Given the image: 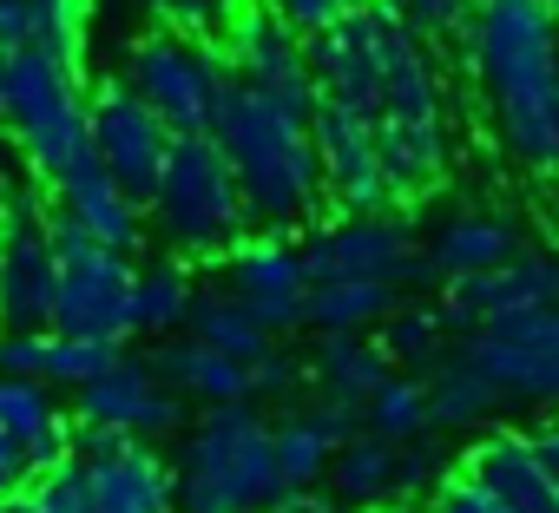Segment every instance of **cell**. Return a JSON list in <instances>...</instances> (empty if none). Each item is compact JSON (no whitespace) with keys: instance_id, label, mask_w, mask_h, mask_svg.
Instances as JSON below:
<instances>
[{"instance_id":"cell-8","label":"cell","mask_w":559,"mask_h":513,"mask_svg":"<svg viewBox=\"0 0 559 513\" xmlns=\"http://www.w3.org/2000/svg\"><path fill=\"white\" fill-rule=\"evenodd\" d=\"M304 271H310V290L317 284H343V277H376V284H395V290L435 284V264H428V250L415 243V224L402 211L336 217V224L310 230Z\"/></svg>"},{"instance_id":"cell-35","label":"cell","mask_w":559,"mask_h":513,"mask_svg":"<svg viewBox=\"0 0 559 513\" xmlns=\"http://www.w3.org/2000/svg\"><path fill=\"white\" fill-rule=\"evenodd\" d=\"M27 8V47L60 60V67H86V27H93V0H21Z\"/></svg>"},{"instance_id":"cell-18","label":"cell","mask_w":559,"mask_h":513,"mask_svg":"<svg viewBox=\"0 0 559 513\" xmlns=\"http://www.w3.org/2000/svg\"><path fill=\"white\" fill-rule=\"evenodd\" d=\"M376 165L389 184V204H421L448 184L454 171V145L441 119H376Z\"/></svg>"},{"instance_id":"cell-27","label":"cell","mask_w":559,"mask_h":513,"mask_svg":"<svg viewBox=\"0 0 559 513\" xmlns=\"http://www.w3.org/2000/svg\"><path fill=\"white\" fill-rule=\"evenodd\" d=\"M461 349L487 369V382L500 389V402H559V349L500 343V336H467Z\"/></svg>"},{"instance_id":"cell-42","label":"cell","mask_w":559,"mask_h":513,"mask_svg":"<svg viewBox=\"0 0 559 513\" xmlns=\"http://www.w3.org/2000/svg\"><path fill=\"white\" fill-rule=\"evenodd\" d=\"M428 513H507V506H500L493 493H480L467 474H448V480L428 493Z\"/></svg>"},{"instance_id":"cell-40","label":"cell","mask_w":559,"mask_h":513,"mask_svg":"<svg viewBox=\"0 0 559 513\" xmlns=\"http://www.w3.org/2000/svg\"><path fill=\"white\" fill-rule=\"evenodd\" d=\"M389 8H395L421 40H435V34H461V21L474 14V0H389Z\"/></svg>"},{"instance_id":"cell-28","label":"cell","mask_w":559,"mask_h":513,"mask_svg":"<svg viewBox=\"0 0 559 513\" xmlns=\"http://www.w3.org/2000/svg\"><path fill=\"white\" fill-rule=\"evenodd\" d=\"M408 297L395 284H376V277H343V284H317L310 290V317L304 330L317 336H362V330H382Z\"/></svg>"},{"instance_id":"cell-11","label":"cell","mask_w":559,"mask_h":513,"mask_svg":"<svg viewBox=\"0 0 559 513\" xmlns=\"http://www.w3.org/2000/svg\"><path fill=\"white\" fill-rule=\"evenodd\" d=\"M73 421L106 428V434H126V441H158V434H185L191 408L158 382L152 356H126V349H119V362H112L99 382L80 389Z\"/></svg>"},{"instance_id":"cell-20","label":"cell","mask_w":559,"mask_h":513,"mask_svg":"<svg viewBox=\"0 0 559 513\" xmlns=\"http://www.w3.org/2000/svg\"><path fill=\"white\" fill-rule=\"evenodd\" d=\"M53 191V211L86 237V243H106V250H119V256H132L139 250V237H145V211L99 171V158H80L60 184H47Z\"/></svg>"},{"instance_id":"cell-30","label":"cell","mask_w":559,"mask_h":513,"mask_svg":"<svg viewBox=\"0 0 559 513\" xmlns=\"http://www.w3.org/2000/svg\"><path fill=\"white\" fill-rule=\"evenodd\" d=\"M507 402H500V389L487 382V369L467 356V349H454L435 375H428V421L435 428H448V434H467V428H480V421H493Z\"/></svg>"},{"instance_id":"cell-17","label":"cell","mask_w":559,"mask_h":513,"mask_svg":"<svg viewBox=\"0 0 559 513\" xmlns=\"http://www.w3.org/2000/svg\"><path fill=\"white\" fill-rule=\"evenodd\" d=\"M53 303H60L53 224L47 230L0 237V336H40V330H53Z\"/></svg>"},{"instance_id":"cell-23","label":"cell","mask_w":559,"mask_h":513,"mask_svg":"<svg viewBox=\"0 0 559 513\" xmlns=\"http://www.w3.org/2000/svg\"><path fill=\"white\" fill-rule=\"evenodd\" d=\"M349 434H362V415L330 408V402L297 408V415H284V421H270V441H276V480H284V493H310V487L330 474V461H336V448H343Z\"/></svg>"},{"instance_id":"cell-24","label":"cell","mask_w":559,"mask_h":513,"mask_svg":"<svg viewBox=\"0 0 559 513\" xmlns=\"http://www.w3.org/2000/svg\"><path fill=\"white\" fill-rule=\"evenodd\" d=\"M112 362H119L112 343H80V336H60V330H40V336H0V375L47 382L53 395H60V389L80 395V389L99 382Z\"/></svg>"},{"instance_id":"cell-19","label":"cell","mask_w":559,"mask_h":513,"mask_svg":"<svg viewBox=\"0 0 559 513\" xmlns=\"http://www.w3.org/2000/svg\"><path fill=\"white\" fill-rule=\"evenodd\" d=\"M461 474H467L480 493H493L507 513H559V487H552V474L539 467L533 434H513V428L480 434V441L467 448Z\"/></svg>"},{"instance_id":"cell-1","label":"cell","mask_w":559,"mask_h":513,"mask_svg":"<svg viewBox=\"0 0 559 513\" xmlns=\"http://www.w3.org/2000/svg\"><path fill=\"white\" fill-rule=\"evenodd\" d=\"M461 67L487 93V119L520 165L559 152V21L546 0H474L461 21Z\"/></svg>"},{"instance_id":"cell-33","label":"cell","mask_w":559,"mask_h":513,"mask_svg":"<svg viewBox=\"0 0 559 513\" xmlns=\"http://www.w3.org/2000/svg\"><path fill=\"white\" fill-rule=\"evenodd\" d=\"M330 493L343 506H376L395 493V448L376 441V434H349L330 461Z\"/></svg>"},{"instance_id":"cell-7","label":"cell","mask_w":559,"mask_h":513,"mask_svg":"<svg viewBox=\"0 0 559 513\" xmlns=\"http://www.w3.org/2000/svg\"><path fill=\"white\" fill-rule=\"evenodd\" d=\"M126 86L165 119L171 139H191V132H211V112L230 86L224 73V53L204 47V40H185V34H145L126 60Z\"/></svg>"},{"instance_id":"cell-44","label":"cell","mask_w":559,"mask_h":513,"mask_svg":"<svg viewBox=\"0 0 559 513\" xmlns=\"http://www.w3.org/2000/svg\"><path fill=\"white\" fill-rule=\"evenodd\" d=\"M533 454H539V467H546V474H552V487H559V421L533 428Z\"/></svg>"},{"instance_id":"cell-38","label":"cell","mask_w":559,"mask_h":513,"mask_svg":"<svg viewBox=\"0 0 559 513\" xmlns=\"http://www.w3.org/2000/svg\"><path fill=\"white\" fill-rule=\"evenodd\" d=\"M243 375H250V402H290V395L310 382V362H304V356H290L284 343H276V349H270V356H257Z\"/></svg>"},{"instance_id":"cell-43","label":"cell","mask_w":559,"mask_h":513,"mask_svg":"<svg viewBox=\"0 0 559 513\" xmlns=\"http://www.w3.org/2000/svg\"><path fill=\"white\" fill-rule=\"evenodd\" d=\"M34 474H27V454H21V441H8L0 434V500H21V487H27Z\"/></svg>"},{"instance_id":"cell-2","label":"cell","mask_w":559,"mask_h":513,"mask_svg":"<svg viewBox=\"0 0 559 513\" xmlns=\"http://www.w3.org/2000/svg\"><path fill=\"white\" fill-rule=\"evenodd\" d=\"M211 139H217L224 165L237 171L250 224H263L270 237H290L297 224L323 217L330 191H323L310 119L270 106V99H257V93H243L230 80L224 99H217V112H211Z\"/></svg>"},{"instance_id":"cell-31","label":"cell","mask_w":559,"mask_h":513,"mask_svg":"<svg viewBox=\"0 0 559 513\" xmlns=\"http://www.w3.org/2000/svg\"><path fill=\"white\" fill-rule=\"evenodd\" d=\"M376 343H382V356H389L395 375H421V382L454 356V330H448L441 303H402V310L376 330Z\"/></svg>"},{"instance_id":"cell-10","label":"cell","mask_w":559,"mask_h":513,"mask_svg":"<svg viewBox=\"0 0 559 513\" xmlns=\"http://www.w3.org/2000/svg\"><path fill=\"white\" fill-rule=\"evenodd\" d=\"M86 112H93V158H99V171H106L139 211H152L158 178H165V158H171L165 119H158L126 80L86 86Z\"/></svg>"},{"instance_id":"cell-45","label":"cell","mask_w":559,"mask_h":513,"mask_svg":"<svg viewBox=\"0 0 559 513\" xmlns=\"http://www.w3.org/2000/svg\"><path fill=\"white\" fill-rule=\"evenodd\" d=\"M276 513H336V506L310 487V493H276Z\"/></svg>"},{"instance_id":"cell-47","label":"cell","mask_w":559,"mask_h":513,"mask_svg":"<svg viewBox=\"0 0 559 513\" xmlns=\"http://www.w3.org/2000/svg\"><path fill=\"white\" fill-rule=\"evenodd\" d=\"M0 513H21V500H0Z\"/></svg>"},{"instance_id":"cell-5","label":"cell","mask_w":559,"mask_h":513,"mask_svg":"<svg viewBox=\"0 0 559 513\" xmlns=\"http://www.w3.org/2000/svg\"><path fill=\"white\" fill-rule=\"evenodd\" d=\"M145 217L158 224V237L171 243L178 264H211V256H230L250 237L237 171L224 165L211 132L171 139V158H165V178H158V198Z\"/></svg>"},{"instance_id":"cell-9","label":"cell","mask_w":559,"mask_h":513,"mask_svg":"<svg viewBox=\"0 0 559 513\" xmlns=\"http://www.w3.org/2000/svg\"><path fill=\"white\" fill-rule=\"evenodd\" d=\"M224 73L270 99V106H284L297 119H317V80H310V47L276 21L263 0H243V8L224 14Z\"/></svg>"},{"instance_id":"cell-25","label":"cell","mask_w":559,"mask_h":513,"mask_svg":"<svg viewBox=\"0 0 559 513\" xmlns=\"http://www.w3.org/2000/svg\"><path fill=\"white\" fill-rule=\"evenodd\" d=\"M152 369H158V382L185 402V408H237V402H250V375H243V362H230V356H211L204 343H191V336H165L158 349H152Z\"/></svg>"},{"instance_id":"cell-4","label":"cell","mask_w":559,"mask_h":513,"mask_svg":"<svg viewBox=\"0 0 559 513\" xmlns=\"http://www.w3.org/2000/svg\"><path fill=\"white\" fill-rule=\"evenodd\" d=\"M0 126L40 184H60L80 158H93V112L80 67H60L34 47L8 53L0 60Z\"/></svg>"},{"instance_id":"cell-41","label":"cell","mask_w":559,"mask_h":513,"mask_svg":"<svg viewBox=\"0 0 559 513\" xmlns=\"http://www.w3.org/2000/svg\"><path fill=\"white\" fill-rule=\"evenodd\" d=\"M152 14L165 21V34H185V40H204L217 21H224V0H152Z\"/></svg>"},{"instance_id":"cell-15","label":"cell","mask_w":559,"mask_h":513,"mask_svg":"<svg viewBox=\"0 0 559 513\" xmlns=\"http://www.w3.org/2000/svg\"><path fill=\"white\" fill-rule=\"evenodd\" d=\"M310 47V80H317V106H343L356 119H382V53H376V21L369 0L336 21L330 34L304 40Z\"/></svg>"},{"instance_id":"cell-22","label":"cell","mask_w":559,"mask_h":513,"mask_svg":"<svg viewBox=\"0 0 559 513\" xmlns=\"http://www.w3.org/2000/svg\"><path fill=\"white\" fill-rule=\"evenodd\" d=\"M513 256H520V217H513V211H487V204L454 211V217L435 230V243H428V264H435L441 284H448V277L507 271Z\"/></svg>"},{"instance_id":"cell-6","label":"cell","mask_w":559,"mask_h":513,"mask_svg":"<svg viewBox=\"0 0 559 513\" xmlns=\"http://www.w3.org/2000/svg\"><path fill=\"white\" fill-rule=\"evenodd\" d=\"M53 250H60V303H53V330L80 336V343H112L126 349L132 336V284L139 264L106 243H86L60 211H53Z\"/></svg>"},{"instance_id":"cell-39","label":"cell","mask_w":559,"mask_h":513,"mask_svg":"<svg viewBox=\"0 0 559 513\" xmlns=\"http://www.w3.org/2000/svg\"><path fill=\"white\" fill-rule=\"evenodd\" d=\"M263 8H270L276 21H284L297 40H317V34H330L336 21H349V14L362 8V0H263Z\"/></svg>"},{"instance_id":"cell-3","label":"cell","mask_w":559,"mask_h":513,"mask_svg":"<svg viewBox=\"0 0 559 513\" xmlns=\"http://www.w3.org/2000/svg\"><path fill=\"white\" fill-rule=\"evenodd\" d=\"M178 513H263L276 506V441L263 408H204L178 434Z\"/></svg>"},{"instance_id":"cell-29","label":"cell","mask_w":559,"mask_h":513,"mask_svg":"<svg viewBox=\"0 0 559 513\" xmlns=\"http://www.w3.org/2000/svg\"><path fill=\"white\" fill-rule=\"evenodd\" d=\"M185 336H191V343H204L211 356L243 362V369H250L257 356H270V349H276V336H270V330H263V323H257V317L224 290V284H211V290L198 284V303H191V317H185Z\"/></svg>"},{"instance_id":"cell-26","label":"cell","mask_w":559,"mask_h":513,"mask_svg":"<svg viewBox=\"0 0 559 513\" xmlns=\"http://www.w3.org/2000/svg\"><path fill=\"white\" fill-rule=\"evenodd\" d=\"M389 375H395V369H389V356H382V343H376V336H317L310 382L323 389V402H330V408L362 415V408H369V395H376Z\"/></svg>"},{"instance_id":"cell-37","label":"cell","mask_w":559,"mask_h":513,"mask_svg":"<svg viewBox=\"0 0 559 513\" xmlns=\"http://www.w3.org/2000/svg\"><path fill=\"white\" fill-rule=\"evenodd\" d=\"M448 480V461H441V441L421 434L408 448H395V493L389 500H415V493H435Z\"/></svg>"},{"instance_id":"cell-36","label":"cell","mask_w":559,"mask_h":513,"mask_svg":"<svg viewBox=\"0 0 559 513\" xmlns=\"http://www.w3.org/2000/svg\"><path fill=\"white\" fill-rule=\"evenodd\" d=\"M60 421H67V415H60V395H53L47 382L0 375V434L21 441V454H27V448H40Z\"/></svg>"},{"instance_id":"cell-32","label":"cell","mask_w":559,"mask_h":513,"mask_svg":"<svg viewBox=\"0 0 559 513\" xmlns=\"http://www.w3.org/2000/svg\"><path fill=\"white\" fill-rule=\"evenodd\" d=\"M191 303H198L191 264L152 256V264H139V284H132V336H185Z\"/></svg>"},{"instance_id":"cell-34","label":"cell","mask_w":559,"mask_h":513,"mask_svg":"<svg viewBox=\"0 0 559 513\" xmlns=\"http://www.w3.org/2000/svg\"><path fill=\"white\" fill-rule=\"evenodd\" d=\"M362 434H376L389 448H408V441L435 434V421H428V382L421 375H389L369 395V408H362Z\"/></svg>"},{"instance_id":"cell-13","label":"cell","mask_w":559,"mask_h":513,"mask_svg":"<svg viewBox=\"0 0 559 513\" xmlns=\"http://www.w3.org/2000/svg\"><path fill=\"white\" fill-rule=\"evenodd\" d=\"M533 310H559V256L552 250H520L507 271L441 284V317L454 336H474L500 317H533Z\"/></svg>"},{"instance_id":"cell-46","label":"cell","mask_w":559,"mask_h":513,"mask_svg":"<svg viewBox=\"0 0 559 513\" xmlns=\"http://www.w3.org/2000/svg\"><path fill=\"white\" fill-rule=\"evenodd\" d=\"M539 171H546V184H552V198H559V152H552V158H546Z\"/></svg>"},{"instance_id":"cell-48","label":"cell","mask_w":559,"mask_h":513,"mask_svg":"<svg viewBox=\"0 0 559 513\" xmlns=\"http://www.w3.org/2000/svg\"><path fill=\"white\" fill-rule=\"evenodd\" d=\"M546 14H552V21H559V0H546Z\"/></svg>"},{"instance_id":"cell-14","label":"cell","mask_w":559,"mask_h":513,"mask_svg":"<svg viewBox=\"0 0 559 513\" xmlns=\"http://www.w3.org/2000/svg\"><path fill=\"white\" fill-rule=\"evenodd\" d=\"M310 139H317L323 191H330V204H343V217L395 211L389 204V184H382V165H376V119H356L343 106H317Z\"/></svg>"},{"instance_id":"cell-16","label":"cell","mask_w":559,"mask_h":513,"mask_svg":"<svg viewBox=\"0 0 559 513\" xmlns=\"http://www.w3.org/2000/svg\"><path fill=\"white\" fill-rule=\"evenodd\" d=\"M369 21H376V53H382V119H441L448 93H441L435 47L389 0H369Z\"/></svg>"},{"instance_id":"cell-21","label":"cell","mask_w":559,"mask_h":513,"mask_svg":"<svg viewBox=\"0 0 559 513\" xmlns=\"http://www.w3.org/2000/svg\"><path fill=\"white\" fill-rule=\"evenodd\" d=\"M178 474L152 441H126L106 461H86V513H171Z\"/></svg>"},{"instance_id":"cell-12","label":"cell","mask_w":559,"mask_h":513,"mask_svg":"<svg viewBox=\"0 0 559 513\" xmlns=\"http://www.w3.org/2000/svg\"><path fill=\"white\" fill-rule=\"evenodd\" d=\"M224 290L270 330V336H290L304 330L310 317V271H304V243L290 237H243L230 256H224Z\"/></svg>"}]
</instances>
